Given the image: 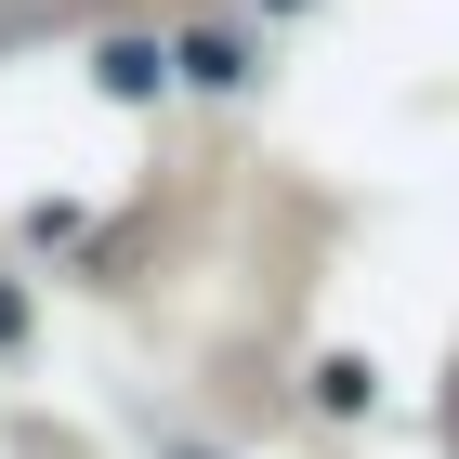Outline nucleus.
Returning a JSON list of instances; mask_svg holds the SVG:
<instances>
[{"label":"nucleus","mask_w":459,"mask_h":459,"mask_svg":"<svg viewBox=\"0 0 459 459\" xmlns=\"http://www.w3.org/2000/svg\"><path fill=\"white\" fill-rule=\"evenodd\" d=\"M158 66H171V53H144V39H106V92H158Z\"/></svg>","instance_id":"1"},{"label":"nucleus","mask_w":459,"mask_h":459,"mask_svg":"<svg viewBox=\"0 0 459 459\" xmlns=\"http://www.w3.org/2000/svg\"><path fill=\"white\" fill-rule=\"evenodd\" d=\"M171 66H184V79H211V92H223V79H249V53H237V39H184Z\"/></svg>","instance_id":"2"}]
</instances>
